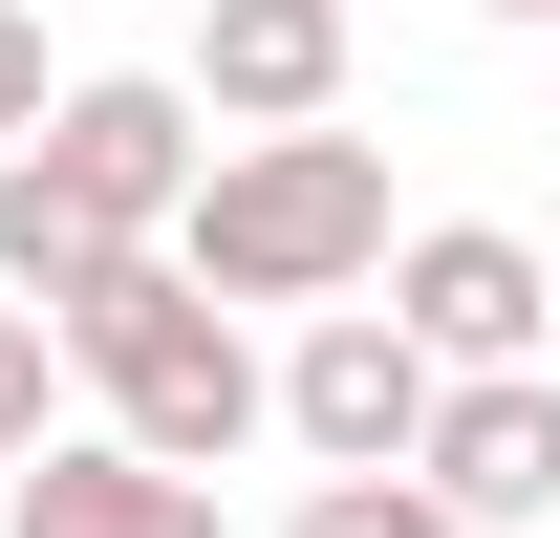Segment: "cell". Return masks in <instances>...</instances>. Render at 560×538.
<instances>
[{"label": "cell", "mask_w": 560, "mask_h": 538, "mask_svg": "<svg viewBox=\"0 0 560 538\" xmlns=\"http://www.w3.org/2000/svg\"><path fill=\"white\" fill-rule=\"evenodd\" d=\"M173 280H195L215 324H237V302H346V280H388V151H366V130L215 151L195 215H173Z\"/></svg>", "instance_id": "6da1fadb"}, {"label": "cell", "mask_w": 560, "mask_h": 538, "mask_svg": "<svg viewBox=\"0 0 560 538\" xmlns=\"http://www.w3.org/2000/svg\"><path fill=\"white\" fill-rule=\"evenodd\" d=\"M66 366L108 388V453L195 473V495H215V453H237V431H280V366H259L237 324H215V302H195L173 259H130L108 302H66Z\"/></svg>", "instance_id": "7a4b0ae2"}, {"label": "cell", "mask_w": 560, "mask_h": 538, "mask_svg": "<svg viewBox=\"0 0 560 538\" xmlns=\"http://www.w3.org/2000/svg\"><path fill=\"white\" fill-rule=\"evenodd\" d=\"M0 173H22V195L44 215H86V237H108V259H173V215H195V86H151V66H86L66 108H44V130L0 151Z\"/></svg>", "instance_id": "3957f363"}, {"label": "cell", "mask_w": 560, "mask_h": 538, "mask_svg": "<svg viewBox=\"0 0 560 538\" xmlns=\"http://www.w3.org/2000/svg\"><path fill=\"white\" fill-rule=\"evenodd\" d=\"M431 409H453V366H431L388 302H324V324L280 344V431H302L324 473H410V453H431Z\"/></svg>", "instance_id": "277c9868"}, {"label": "cell", "mask_w": 560, "mask_h": 538, "mask_svg": "<svg viewBox=\"0 0 560 538\" xmlns=\"http://www.w3.org/2000/svg\"><path fill=\"white\" fill-rule=\"evenodd\" d=\"M388 324H410L453 388H495V366H539L560 280H539V237H495V215H431L410 259H388Z\"/></svg>", "instance_id": "5b68a950"}, {"label": "cell", "mask_w": 560, "mask_h": 538, "mask_svg": "<svg viewBox=\"0 0 560 538\" xmlns=\"http://www.w3.org/2000/svg\"><path fill=\"white\" fill-rule=\"evenodd\" d=\"M410 473L453 495V538H517V517H560V366H495V388H453Z\"/></svg>", "instance_id": "8992f818"}, {"label": "cell", "mask_w": 560, "mask_h": 538, "mask_svg": "<svg viewBox=\"0 0 560 538\" xmlns=\"http://www.w3.org/2000/svg\"><path fill=\"white\" fill-rule=\"evenodd\" d=\"M195 108L215 130H324L346 108V0H215L195 22Z\"/></svg>", "instance_id": "52a82bcc"}, {"label": "cell", "mask_w": 560, "mask_h": 538, "mask_svg": "<svg viewBox=\"0 0 560 538\" xmlns=\"http://www.w3.org/2000/svg\"><path fill=\"white\" fill-rule=\"evenodd\" d=\"M0 538H237L195 495V473H151V453H108V431H44V473H22V517Z\"/></svg>", "instance_id": "ba28073f"}, {"label": "cell", "mask_w": 560, "mask_h": 538, "mask_svg": "<svg viewBox=\"0 0 560 538\" xmlns=\"http://www.w3.org/2000/svg\"><path fill=\"white\" fill-rule=\"evenodd\" d=\"M280 538H453V495H431V473H324Z\"/></svg>", "instance_id": "9c48e42d"}, {"label": "cell", "mask_w": 560, "mask_h": 538, "mask_svg": "<svg viewBox=\"0 0 560 538\" xmlns=\"http://www.w3.org/2000/svg\"><path fill=\"white\" fill-rule=\"evenodd\" d=\"M44 388H66V366H44V324L0 302V473H44Z\"/></svg>", "instance_id": "30bf717a"}, {"label": "cell", "mask_w": 560, "mask_h": 538, "mask_svg": "<svg viewBox=\"0 0 560 538\" xmlns=\"http://www.w3.org/2000/svg\"><path fill=\"white\" fill-rule=\"evenodd\" d=\"M44 108H66V86H44V22H22V0H0V151L44 130Z\"/></svg>", "instance_id": "8fae6325"}, {"label": "cell", "mask_w": 560, "mask_h": 538, "mask_svg": "<svg viewBox=\"0 0 560 538\" xmlns=\"http://www.w3.org/2000/svg\"><path fill=\"white\" fill-rule=\"evenodd\" d=\"M475 22H560V0H475Z\"/></svg>", "instance_id": "7c38bea8"}]
</instances>
